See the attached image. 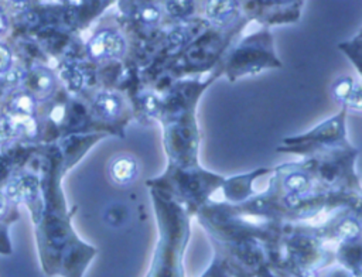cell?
Instances as JSON below:
<instances>
[{
    "mask_svg": "<svg viewBox=\"0 0 362 277\" xmlns=\"http://www.w3.org/2000/svg\"><path fill=\"white\" fill-rule=\"evenodd\" d=\"M126 38L115 28L98 30L86 42V55L93 62L117 61L126 54Z\"/></svg>",
    "mask_w": 362,
    "mask_h": 277,
    "instance_id": "cell-1",
    "label": "cell"
},
{
    "mask_svg": "<svg viewBox=\"0 0 362 277\" xmlns=\"http://www.w3.org/2000/svg\"><path fill=\"white\" fill-rule=\"evenodd\" d=\"M23 90L31 95L37 102L47 100L52 96L57 86L55 73L44 65H33L24 72Z\"/></svg>",
    "mask_w": 362,
    "mask_h": 277,
    "instance_id": "cell-2",
    "label": "cell"
},
{
    "mask_svg": "<svg viewBox=\"0 0 362 277\" xmlns=\"http://www.w3.org/2000/svg\"><path fill=\"white\" fill-rule=\"evenodd\" d=\"M139 161L132 154H117L110 158L107 164V175L109 179L119 187L132 185L139 177Z\"/></svg>",
    "mask_w": 362,
    "mask_h": 277,
    "instance_id": "cell-3",
    "label": "cell"
},
{
    "mask_svg": "<svg viewBox=\"0 0 362 277\" xmlns=\"http://www.w3.org/2000/svg\"><path fill=\"white\" fill-rule=\"evenodd\" d=\"M239 0H206L204 13L209 24L215 27H225L235 21L239 16Z\"/></svg>",
    "mask_w": 362,
    "mask_h": 277,
    "instance_id": "cell-4",
    "label": "cell"
},
{
    "mask_svg": "<svg viewBox=\"0 0 362 277\" xmlns=\"http://www.w3.org/2000/svg\"><path fill=\"white\" fill-rule=\"evenodd\" d=\"M37 123L34 117L8 114L0 117V143H7L20 136H34Z\"/></svg>",
    "mask_w": 362,
    "mask_h": 277,
    "instance_id": "cell-5",
    "label": "cell"
},
{
    "mask_svg": "<svg viewBox=\"0 0 362 277\" xmlns=\"http://www.w3.org/2000/svg\"><path fill=\"white\" fill-rule=\"evenodd\" d=\"M95 113L107 122L116 120L123 112V99L119 93L112 90H100L95 95L92 102Z\"/></svg>",
    "mask_w": 362,
    "mask_h": 277,
    "instance_id": "cell-6",
    "label": "cell"
},
{
    "mask_svg": "<svg viewBox=\"0 0 362 277\" xmlns=\"http://www.w3.org/2000/svg\"><path fill=\"white\" fill-rule=\"evenodd\" d=\"M301 1L303 0H245V3L249 7H255V11H257L259 16H262L266 21H270V23H277L276 14H279V16L288 14V17H290L291 13L283 10V7L288 6L293 8H298ZM294 17L297 18V16H294Z\"/></svg>",
    "mask_w": 362,
    "mask_h": 277,
    "instance_id": "cell-7",
    "label": "cell"
},
{
    "mask_svg": "<svg viewBox=\"0 0 362 277\" xmlns=\"http://www.w3.org/2000/svg\"><path fill=\"white\" fill-rule=\"evenodd\" d=\"M164 10L173 20L185 21L197 10V0H165Z\"/></svg>",
    "mask_w": 362,
    "mask_h": 277,
    "instance_id": "cell-8",
    "label": "cell"
},
{
    "mask_svg": "<svg viewBox=\"0 0 362 277\" xmlns=\"http://www.w3.org/2000/svg\"><path fill=\"white\" fill-rule=\"evenodd\" d=\"M35 103L37 100L28 95L27 92H21L16 95L10 102V112L17 116L34 117L35 116Z\"/></svg>",
    "mask_w": 362,
    "mask_h": 277,
    "instance_id": "cell-9",
    "label": "cell"
},
{
    "mask_svg": "<svg viewBox=\"0 0 362 277\" xmlns=\"http://www.w3.org/2000/svg\"><path fill=\"white\" fill-rule=\"evenodd\" d=\"M139 20L146 25H156L161 20V10L157 4L146 3L137 11Z\"/></svg>",
    "mask_w": 362,
    "mask_h": 277,
    "instance_id": "cell-10",
    "label": "cell"
},
{
    "mask_svg": "<svg viewBox=\"0 0 362 277\" xmlns=\"http://www.w3.org/2000/svg\"><path fill=\"white\" fill-rule=\"evenodd\" d=\"M61 75H62V79L65 81L66 86L72 92H76V90L82 89V86H83V75H82L81 69L68 65L65 69H62Z\"/></svg>",
    "mask_w": 362,
    "mask_h": 277,
    "instance_id": "cell-11",
    "label": "cell"
},
{
    "mask_svg": "<svg viewBox=\"0 0 362 277\" xmlns=\"http://www.w3.org/2000/svg\"><path fill=\"white\" fill-rule=\"evenodd\" d=\"M127 209L123 204H112L105 209V220L112 226H119L126 220Z\"/></svg>",
    "mask_w": 362,
    "mask_h": 277,
    "instance_id": "cell-12",
    "label": "cell"
},
{
    "mask_svg": "<svg viewBox=\"0 0 362 277\" xmlns=\"http://www.w3.org/2000/svg\"><path fill=\"white\" fill-rule=\"evenodd\" d=\"M13 65V52L11 48L0 41V75H4L6 72H8L11 69Z\"/></svg>",
    "mask_w": 362,
    "mask_h": 277,
    "instance_id": "cell-13",
    "label": "cell"
},
{
    "mask_svg": "<svg viewBox=\"0 0 362 277\" xmlns=\"http://www.w3.org/2000/svg\"><path fill=\"white\" fill-rule=\"evenodd\" d=\"M358 233V225H355L354 222H346L344 223L339 229H338V235L342 239H351Z\"/></svg>",
    "mask_w": 362,
    "mask_h": 277,
    "instance_id": "cell-14",
    "label": "cell"
},
{
    "mask_svg": "<svg viewBox=\"0 0 362 277\" xmlns=\"http://www.w3.org/2000/svg\"><path fill=\"white\" fill-rule=\"evenodd\" d=\"M7 205H8L7 196H6L4 191H3V189H0V218L6 213V211H7Z\"/></svg>",
    "mask_w": 362,
    "mask_h": 277,
    "instance_id": "cell-15",
    "label": "cell"
},
{
    "mask_svg": "<svg viewBox=\"0 0 362 277\" xmlns=\"http://www.w3.org/2000/svg\"><path fill=\"white\" fill-rule=\"evenodd\" d=\"M7 27H8V23H7V17H6L4 11L0 8V37H1V35L6 33Z\"/></svg>",
    "mask_w": 362,
    "mask_h": 277,
    "instance_id": "cell-16",
    "label": "cell"
},
{
    "mask_svg": "<svg viewBox=\"0 0 362 277\" xmlns=\"http://www.w3.org/2000/svg\"><path fill=\"white\" fill-rule=\"evenodd\" d=\"M11 1H14V3H21V1H25V0H11Z\"/></svg>",
    "mask_w": 362,
    "mask_h": 277,
    "instance_id": "cell-17",
    "label": "cell"
},
{
    "mask_svg": "<svg viewBox=\"0 0 362 277\" xmlns=\"http://www.w3.org/2000/svg\"><path fill=\"white\" fill-rule=\"evenodd\" d=\"M345 277H349V276H345Z\"/></svg>",
    "mask_w": 362,
    "mask_h": 277,
    "instance_id": "cell-18",
    "label": "cell"
}]
</instances>
